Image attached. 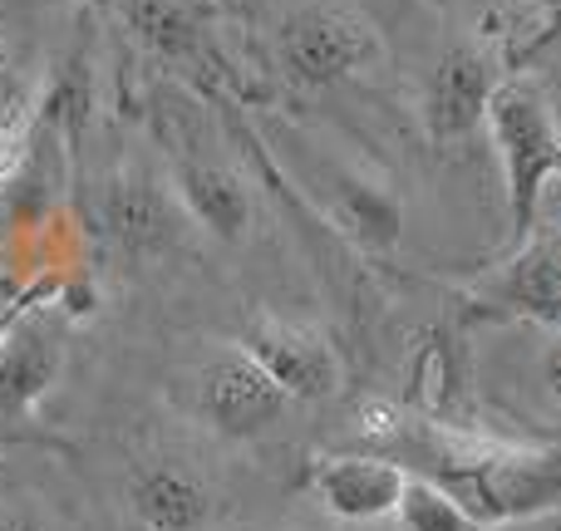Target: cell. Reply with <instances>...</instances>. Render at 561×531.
<instances>
[{"instance_id":"15","label":"cell","mask_w":561,"mask_h":531,"mask_svg":"<svg viewBox=\"0 0 561 531\" xmlns=\"http://www.w3.org/2000/svg\"><path fill=\"white\" fill-rule=\"evenodd\" d=\"M394 517L404 531H488L454 503V493H444L438 483L414 477V473H409V487H404V497H399Z\"/></svg>"},{"instance_id":"3","label":"cell","mask_w":561,"mask_h":531,"mask_svg":"<svg viewBox=\"0 0 561 531\" xmlns=\"http://www.w3.org/2000/svg\"><path fill=\"white\" fill-rule=\"evenodd\" d=\"M276 55L296 84L325 89L379 59V35L365 15L345 5H296L276 30Z\"/></svg>"},{"instance_id":"16","label":"cell","mask_w":561,"mask_h":531,"mask_svg":"<svg viewBox=\"0 0 561 531\" xmlns=\"http://www.w3.org/2000/svg\"><path fill=\"white\" fill-rule=\"evenodd\" d=\"M89 104H94V89H89V69L84 59H69L65 74L55 79V89H49L45 108H39V118H45V128L59 138V143H75L79 134H84L89 124Z\"/></svg>"},{"instance_id":"7","label":"cell","mask_w":561,"mask_h":531,"mask_svg":"<svg viewBox=\"0 0 561 531\" xmlns=\"http://www.w3.org/2000/svg\"><path fill=\"white\" fill-rule=\"evenodd\" d=\"M59 369H65V339H59L55 320L45 310H25L10 315L5 335H0V428L25 434L39 408V399L55 389Z\"/></svg>"},{"instance_id":"18","label":"cell","mask_w":561,"mask_h":531,"mask_svg":"<svg viewBox=\"0 0 561 531\" xmlns=\"http://www.w3.org/2000/svg\"><path fill=\"white\" fill-rule=\"evenodd\" d=\"M30 443L59 448V453H65V443H59V438H49V434H10V428H0V453H15V448H30Z\"/></svg>"},{"instance_id":"13","label":"cell","mask_w":561,"mask_h":531,"mask_svg":"<svg viewBox=\"0 0 561 531\" xmlns=\"http://www.w3.org/2000/svg\"><path fill=\"white\" fill-rule=\"evenodd\" d=\"M330 217L335 227L359 242L365 252H394L399 232H404V212H399V197L385 183L359 173H330Z\"/></svg>"},{"instance_id":"21","label":"cell","mask_w":561,"mask_h":531,"mask_svg":"<svg viewBox=\"0 0 561 531\" xmlns=\"http://www.w3.org/2000/svg\"><path fill=\"white\" fill-rule=\"evenodd\" d=\"M10 315H15V310H10ZM10 315H5V320H0V335H5V325H10Z\"/></svg>"},{"instance_id":"4","label":"cell","mask_w":561,"mask_h":531,"mask_svg":"<svg viewBox=\"0 0 561 531\" xmlns=\"http://www.w3.org/2000/svg\"><path fill=\"white\" fill-rule=\"evenodd\" d=\"M507 84V69L493 49L483 45H454L424 79V99H419V118H424L428 143L454 148L468 134L488 124V104Z\"/></svg>"},{"instance_id":"12","label":"cell","mask_w":561,"mask_h":531,"mask_svg":"<svg viewBox=\"0 0 561 531\" xmlns=\"http://www.w3.org/2000/svg\"><path fill=\"white\" fill-rule=\"evenodd\" d=\"M128 507L144 531H197L213 517V493L183 463H144L128 483Z\"/></svg>"},{"instance_id":"19","label":"cell","mask_w":561,"mask_h":531,"mask_svg":"<svg viewBox=\"0 0 561 531\" xmlns=\"http://www.w3.org/2000/svg\"><path fill=\"white\" fill-rule=\"evenodd\" d=\"M542 379H547V389L561 399V330H557V339L542 349Z\"/></svg>"},{"instance_id":"20","label":"cell","mask_w":561,"mask_h":531,"mask_svg":"<svg viewBox=\"0 0 561 531\" xmlns=\"http://www.w3.org/2000/svg\"><path fill=\"white\" fill-rule=\"evenodd\" d=\"M527 5H542V10H561V0H527Z\"/></svg>"},{"instance_id":"14","label":"cell","mask_w":561,"mask_h":531,"mask_svg":"<svg viewBox=\"0 0 561 531\" xmlns=\"http://www.w3.org/2000/svg\"><path fill=\"white\" fill-rule=\"evenodd\" d=\"M134 35L163 59H193L203 49V5L197 0H124Z\"/></svg>"},{"instance_id":"8","label":"cell","mask_w":561,"mask_h":531,"mask_svg":"<svg viewBox=\"0 0 561 531\" xmlns=\"http://www.w3.org/2000/svg\"><path fill=\"white\" fill-rule=\"evenodd\" d=\"M104 232L128 256H163L183 242V203L148 173H114L99 197Z\"/></svg>"},{"instance_id":"9","label":"cell","mask_w":561,"mask_h":531,"mask_svg":"<svg viewBox=\"0 0 561 531\" xmlns=\"http://www.w3.org/2000/svg\"><path fill=\"white\" fill-rule=\"evenodd\" d=\"M310 487L340 522H379L399 512L409 467L385 453H330L310 467Z\"/></svg>"},{"instance_id":"2","label":"cell","mask_w":561,"mask_h":531,"mask_svg":"<svg viewBox=\"0 0 561 531\" xmlns=\"http://www.w3.org/2000/svg\"><path fill=\"white\" fill-rule=\"evenodd\" d=\"M488 134H493L497 163L507 177V227L513 246H523L537 232L547 183L561 177V128L552 104L523 79H507L488 104Z\"/></svg>"},{"instance_id":"10","label":"cell","mask_w":561,"mask_h":531,"mask_svg":"<svg viewBox=\"0 0 561 531\" xmlns=\"http://www.w3.org/2000/svg\"><path fill=\"white\" fill-rule=\"evenodd\" d=\"M173 193L183 203V212L193 217L203 232H213L217 242H242L252 227V193L247 183L217 158H203L193 148H178L173 158Z\"/></svg>"},{"instance_id":"6","label":"cell","mask_w":561,"mask_h":531,"mask_svg":"<svg viewBox=\"0 0 561 531\" xmlns=\"http://www.w3.org/2000/svg\"><path fill=\"white\" fill-rule=\"evenodd\" d=\"M290 399L242 345L217 349L197 374V408L222 438H262Z\"/></svg>"},{"instance_id":"5","label":"cell","mask_w":561,"mask_h":531,"mask_svg":"<svg viewBox=\"0 0 561 531\" xmlns=\"http://www.w3.org/2000/svg\"><path fill=\"white\" fill-rule=\"evenodd\" d=\"M237 345L280 384L290 404H316L340 389V355L320 330L280 315H252Z\"/></svg>"},{"instance_id":"17","label":"cell","mask_w":561,"mask_h":531,"mask_svg":"<svg viewBox=\"0 0 561 531\" xmlns=\"http://www.w3.org/2000/svg\"><path fill=\"white\" fill-rule=\"evenodd\" d=\"M0 531H59V527L35 507H0Z\"/></svg>"},{"instance_id":"11","label":"cell","mask_w":561,"mask_h":531,"mask_svg":"<svg viewBox=\"0 0 561 531\" xmlns=\"http://www.w3.org/2000/svg\"><path fill=\"white\" fill-rule=\"evenodd\" d=\"M488 305L493 315L561 325V236L533 232L523 246H513V262L488 286Z\"/></svg>"},{"instance_id":"1","label":"cell","mask_w":561,"mask_h":531,"mask_svg":"<svg viewBox=\"0 0 561 531\" xmlns=\"http://www.w3.org/2000/svg\"><path fill=\"white\" fill-rule=\"evenodd\" d=\"M369 434L379 443H399L419 458V477L454 493V503L478 527L527 522L561 507V443L517 448L473 434H448L438 424H399L394 414H375Z\"/></svg>"}]
</instances>
